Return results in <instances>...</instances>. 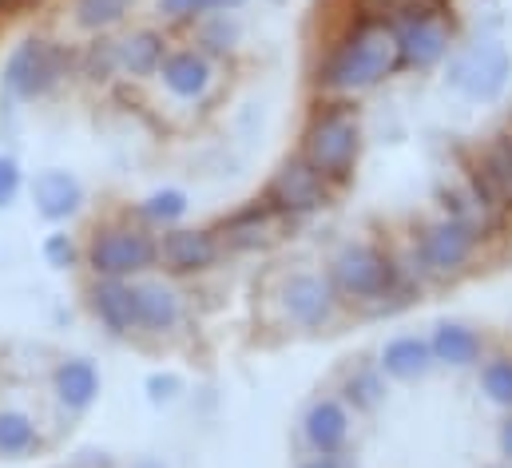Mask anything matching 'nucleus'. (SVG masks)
Wrapping results in <instances>:
<instances>
[{
    "label": "nucleus",
    "mask_w": 512,
    "mask_h": 468,
    "mask_svg": "<svg viewBox=\"0 0 512 468\" xmlns=\"http://www.w3.org/2000/svg\"><path fill=\"white\" fill-rule=\"evenodd\" d=\"M358 433V413L334 393H314L298 413V445L306 457H346Z\"/></svg>",
    "instance_id": "nucleus-14"
},
{
    "label": "nucleus",
    "mask_w": 512,
    "mask_h": 468,
    "mask_svg": "<svg viewBox=\"0 0 512 468\" xmlns=\"http://www.w3.org/2000/svg\"><path fill=\"white\" fill-rule=\"evenodd\" d=\"M143 0H60V32L72 40L116 36L139 20Z\"/></svg>",
    "instance_id": "nucleus-22"
},
{
    "label": "nucleus",
    "mask_w": 512,
    "mask_h": 468,
    "mask_svg": "<svg viewBox=\"0 0 512 468\" xmlns=\"http://www.w3.org/2000/svg\"><path fill=\"white\" fill-rule=\"evenodd\" d=\"M52 468H72V465H52Z\"/></svg>",
    "instance_id": "nucleus-43"
},
{
    "label": "nucleus",
    "mask_w": 512,
    "mask_h": 468,
    "mask_svg": "<svg viewBox=\"0 0 512 468\" xmlns=\"http://www.w3.org/2000/svg\"><path fill=\"white\" fill-rule=\"evenodd\" d=\"M338 195H342V191H338L334 183H326L298 151L282 155V159L270 167L266 183L258 187V199H262L286 227H302V223L326 215V211L338 203Z\"/></svg>",
    "instance_id": "nucleus-10"
},
{
    "label": "nucleus",
    "mask_w": 512,
    "mask_h": 468,
    "mask_svg": "<svg viewBox=\"0 0 512 468\" xmlns=\"http://www.w3.org/2000/svg\"><path fill=\"white\" fill-rule=\"evenodd\" d=\"M183 393H187V381H183V373H175V369H151V373L143 377V397H147L151 409H171Z\"/></svg>",
    "instance_id": "nucleus-33"
},
{
    "label": "nucleus",
    "mask_w": 512,
    "mask_h": 468,
    "mask_svg": "<svg viewBox=\"0 0 512 468\" xmlns=\"http://www.w3.org/2000/svg\"><path fill=\"white\" fill-rule=\"evenodd\" d=\"M266 322L290 338H322L334 334L350 310L338 298L330 274L322 266H282L270 274L262 290Z\"/></svg>",
    "instance_id": "nucleus-5"
},
{
    "label": "nucleus",
    "mask_w": 512,
    "mask_h": 468,
    "mask_svg": "<svg viewBox=\"0 0 512 468\" xmlns=\"http://www.w3.org/2000/svg\"><path fill=\"white\" fill-rule=\"evenodd\" d=\"M175 44H179V36L167 32L159 20H135L124 32H116V56H120L124 88H151Z\"/></svg>",
    "instance_id": "nucleus-16"
},
{
    "label": "nucleus",
    "mask_w": 512,
    "mask_h": 468,
    "mask_svg": "<svg viewBox=\"0 0 512 468\" xmlns=\"http://www.w3.org/2000/svg\"><path fill=\"white\" fill-rule=\"evenodd\" d=\"M187 44H195L203 56H211L215 64H223L227 72L239 64L243 48H247V24H243V12H219V16H207L199 20L187 36H179Z\"/></svg>",
    "instance_id": "nucleus-27"
},
{
    "label": "nucleus",
    "mask_w": 512,
    "mask_h": 468,
    "mask_svg": "<svg viewBox=\"0 0 512 468\" xmlns=\"http://www.w3.org/2000/svg\"><path fill=\"white\" fill-rule=\"evenodd\" d=\"M68 465L72 468H124L116 461V453H108V449H100V445H84V449H76L72 457H68Z\"/></svg>",
    "instance_id": "nucleus-36"
},
{
    "label": "nucleus",
    "mask_w": 512,
    "mask_h": 468,
    "mask_svg": "<svg viewBox=\"0 0 512 468\" xmlns=\"http://www.w3.org/2000/svg\"><path fill=\"white\" fill-rule=\"evenodd\" d=\"M120 56H116V36H88L76 40V88L88 92H112L120 88Z\"/></svg>",
    "instance_id": "nucleus-28"
},
{
    "label": "nucleus",
    "mask_w": 512,
    "mask_h": 468,
    "mask_svg": "<svg viewBox=\"0 0 512 468\" xmlns=\"http://www.w3.org/2000/svg\"><path fill=\"white\" fill-rule=\"evenodd\" d=\"M227 266V246L215 223H183L159 234V274L191 286L207 282Z\"/></svg>",
    "instance_id": "nucleus-13"
},
{
    "label": "nucleus",
    "mask_w": 512,
    "mask_h": 468,
    "mask_svg": "<svg viewBox=\"0 0 512 468\" xmlns=\"http://www.w3.org/2000/svg\"><path fill=\"white\" fill-rule=\"evenodd\" d=\"M223 84H227V68L215 64L211 56H203L195 44L179 40L171 48V56L163 60V68H159L151 88L159 92V100H167L171 112H187L195 119L219 100Z\"/></svg>",
    "instance_id": "nucleus-11"
},
{
    "label": "nucleus",
    "mask_w": 512,
    "mask_h": 468,
    "mask_svg": "<svg viewBox=\"0 0 512 468\" xmlns=\"http://www.w3.org/2000/svg\"><path fill=\"white\" fill-rule=\"evenodd\" d=\"M350 457V453H346ZM346 457H306V461H298V468H350Z\"/></svg>",
    "instance_id": "nucleus-38"
},
{
    "label": "nucleus",
    "mask_w": 512,
    "mask_h": 468,
    "mask_svg": "<svg viewBox=\"0 0 512 468\" xmlns=\"http://www.w3.org/2000/svg\"><path fill=\"white\" fill-rule=\"evenodd\" d=\"M294 151L338 191L354 187L362 155H366V116L358 100H334V96H310Z\"/></svg>",
    "instance_id": "nucleus-4"
},
{
    "label": "nucleus",
    "mask_w": 512,
    "mask_h": 468,
    "mask_svg": "<svg viewBox=\"0 0 512 468\" xmlns=\"http://www.w3.org/2000/svg\"><path fill=\"white\" fill-rule=\"evenodd\" d=\"M135 302H139V346H175L191 334L195 322V298L187 294L183 282L167 274H147L135 282Z\"/></svg>",
    "instance_id": "nucleus-12"
},
{
    "label": "nucleus",
    "mask_w": 512,
    "mask_h": 468,
    "mask_svg": "<svg viewBox=\"0 0 512 468\" xmlns=\"http://www.w3.org/2000/svg\"><path fill=\"white\" fill-rule=\"evenodd\" d=\"M76 88V40L60 28H28L0 56V100L8 108L48 104Z\"/></svg>",
    "instance_id": "nucleus-3"
},
{
    "label": "nucleus",
    "mask_w": 512,
    "mask_h": 468,
    "mask_svg": "<svg viewBox=\"0 0 512 468\" xmlns=\"http://www.w3.org/2000/svg\"><path fill=\"white\" fill-rule=\"evenodd\" d=\"M501 468H512V465H501Z\"/></svg>",
    "instance_id": "nucleus-44"
},
{
    "label": "nucleus",
    "mask_w": 512,
    "mask_h": 468,
    "mask_svg": "<svg viewBox=\"0 0 512 468\" xmlns=\"http://www.w3.org/2000/svg\"><path fill=\"white\" fill-rule=\"evenodd\" d=\"M393 36H397V76H429L449 64V56L465 40V28L461 16L453 12V0H433L413 16L397 20Z\"/></svg>",
    "instance_id": "nucleus-8"
},
{
    "label": "nucleus",
    "mask_w": 512,
    "mask_h": 468,
    "mask_svg": "<svg viewBox=\"0 0 512 468\" xmlns=\"http://www.w3.org/2000/svg\"><path fill=\"white\" fill-rule=\"evenodd\" d=\"M457 171H465V179H469L497 211H505L512 219V143L501 127H497L493 135H485V139L461 147V167H457Z\"/></svg>",
    "instance_id": "nucleus-15"
},
{
    "label": "nucleus",
    "mask_w": 512,
    "mask_h": 468,
    "mask_svg": "<svg viewBox=\"0 0 512 468\" xmlns=\"http://www.w3.org/2000/svg\"><path fill=\"white\" fill-rule=\"evenodd\" d=\"M8 16H16V8H12V0H0V24H4Z\"/></svg>",
    "instance_id": "nucleus-41"
},
{
    "label": "nucleus",
    "mask_w": 512,
    "mask_h": 468,
    "mask_svg": "<svg viewBox=\"0 0 512 468\" xmlns=\"http://www.w3.org/2000/svg\"><path fill=\"white\" fill-rule=\"evenodd\" d=\"M251 0H151V20H159L167 32L187 36L199 20L219 12H243Z\"/></svg>",
    "instance_id": "nucleus-30"
},
{
    "label": "nucleus",
    "mask_w": 512,
    "mask_h": 468,
    "mask_svg": "<svg viewBox=\"0 0 512 468\" xmlns=\"http://www.w3.org/2000/svg\"><path fill=\"white\" fill-rule=\"evenodd\" d=\"M80 298H84L88 318H92L112 342H135V334H139L135 282H124V278H84Z\"/></svg>",
    "instance_id": "nucleus-19"
},
{
    "label": "nucleus",
    "mask_w": 512,
    "mask_h": 468,
    "mask_svg": "<svg viewBox=\"0 0 512 468\" xmlns=\"http://www.w3.org/2000/svg\"><path fill=\"white\" fill-rule=\"evenodd\" d=\"M104 393V373L84 353H64L48 373V397L64 417H84Z\"/></svg>",
    "instance_id": "nucleus-21"
},
{
    "label": "nucleus",
    "mask_w": 512,
    "mask_h": 468,
    "mask_svg": "<svg viewBox=\"0 0 512 468\" xmlns=\"http://www.w3.org/2000/svg\"><path fill=\"white\" fill-rule=\"evenodd\" d=\"M497 453H501L505 465H512V413H505L501 425H497Z\"/></svg>",
    "instance_id": "nucleus-37"
},
{
    "label": "nucleus",
    "mask_w": 512,
    "mask_h": 468,
    "mask_svg": "<svg viewBox=\"0 0 512 468\" xmlns=\"http://www.w3.org/2000/svg\"><path fill=\"white\" fill-rule=\"evenodd\" d=\"M28 191V171L16 151H0V211H8Z\"/></svg>",
    "instance_id": "nucleus-34"
},
{
    "label": "nucleus",
    "mask_w": 512,
    "mask_h": 468,
    "mask_svg": "<svg viewBox=\"0 0 512 468\" xmlns=\"http://www.w3.org/2000/svg\"><path fill=\"white\" fill-rule=\"evenodd\" d=\"M437 211L449 215V219H457L461 227H469L489 250L501 246L512 234V219L505 211H497V207L465 179V171H457L449 183L437 187Z\"/></svg>",
    "instance_id": "nucleus-17"
},
{
    "label": "nucleus",
    "mask_w": 512,
    "mask_h": 468,
    "mask_svg": "<svg viewBox=\"0 0 512 468\" xmlns=\"http://www.w3.org/2000/svg\"><path fill=\"white\" fill-rule=\"evenodd\" d=\"M501 131H505V135H509V143H512V116L505 119V127H501Z\"/></svg>",
    "instance_id": "nucleus-42"
},
{
    "label": "nucleus",
    "mask_w": 512,
    "mask_h": 468,
    "mask_svg": "<svg viewBox=\"0 0 512 468\" xmlns=\"http://www.w3.org/2000/svg\"><path fill=\"white\" fill-rule=\"evenodd\" d=\"M354 4H358L362 12L385 20V24H397V20L413 16L417 8H425V4H433V0H354Z\"/></svg>",
    "instance_id": "nucleus-35"
},
{
    "label": "nucleus",
    "mask_w": 512,
    "mask_h": 468,
    "mask_svg": "<svg viewBox=\"0 0 512 468\" xmlns=\"http://www.w3.org/2000/svg\"><path fill=\"white\" fill-rule=\"evenodd\" d=\"M389 377L382 373L378 357H350L338 373H334V393L358 413V417H374L382 413L389 401Z\"/></svg>",
    "instance_id": "nucleus-24"
},
{
    "label": "nucleus",
    "mask_w": 512,
    "mask_h": 468,
    "mask_svg": "<svg viewBox=\"0 0 512 468\" xmlns=\"http://www.w3.org/2000/svg\"><path fill=\"white\" fill-rule=\"evenodd\" d=\"M48 449L44 417L32 405L0 401V461H28Z\"/></svg>",
    "instance_id": "nucleus-26"
},
{
    "label": "nucleus",
    "mask_w": 512,
    "mask_h": 468,
    "mask_svg": "<svg viewBox=\"0 0 512 468\" xmlns=\"http://www.w3.org/2000/svg\"><path fill=\"white\" fill-rule=\"evenodd\" d=\"M40 258L56 274H76L84 270V238L68 227H52L40 242Z\"/></svg>",
    "instance_id": "nucleus-32"
},
{
    "label": "nucleus",
    "mask_w": 512,
    "mask_h": 468,
    "mask_svg": "<svg viewBox=\"0 0 512 468\" xmlns=\"http://www.w3.org/2000/svg\"><path fill=\"white\" fill-rule=\"evenodd\" d=\"M441 72H445L449 92H457L469 104L489 108L505 100V92L512 88V48L497 32H477L461 40V48L449 56Z\"/></svg>",
    "instance_id": "nucleus-9"
},
{
    "label": "nucleus",
    "mask_w": 512,
    "mask_h": 468,
    "mask_svg": "<svg viewBox=\"0 0 512 468\" xmlns=\"http://www.w3.org/2000/svg\"><path fill=\"white\" fill-rule=\"evenodd\" d=\"M322 270L330 274L346 310L358 314V318L401 314L413 302H421V294L429 290L405 234L393 238V242L389 238H370V234L338 238L326 250Z\"/></svg>",
    "instance_id": "nucleus-1"
},
{
    "label": "nucleus",
    "mask_w": 512,
    "mask_h": 468,
    "mask_svg": "<svg viewBox=\"0 0 512 468\" xmlns=\"http://www.w3.org/2000/svg\"><path fill=\"white\" fill-rule=\"evenodd\" d=\"M477 389L489 405L512 413V350H493L477 365Z\"/></svg>",
    "instance_id": "nucleus-31"
},
{
    "label": "nucleus",
    "mask_w": 512,
    "mask_h": 468,
    "mask_svg": "<svg viewBox=\"0 0 512 468\" xmlns=\"http://www.w3.org/2000/svg\"><path fill=\"white\" fill-rule=\"evenodd\" d=\"M405 238L413 246V258H417L429 290L433 286H457L461 278L477 274L485 254H489V246L477 234L469 227H461L457 219L441 215V211L429 215V219H417L405 231Z\"/></svg>",
    "instance_id": "nucleus-7"
},
{
    "label": "nucleus",
    "mask_w": 512,
    "mask_h": 468,
    "mask_svg": "<svg viewBox=\"0 0 512 468\" xmlns=\"http://www.w3.org/2000/svg\"><path fill=\"white\" fill-rule=\"evenodd\" d=\"M128 211L147 231L163 234L171 227H183L191 219V195L183 187H175V183H163V187H151L147 195L128 203Z\"/></svg>",
    "instance_id": "nucleus-29"
},
{
    "label": "nucleus",
    "mask_w": 512,
    "mask_h": 468,
    "mask_svg": "<svg viewBox=\"0 0 512 468\" xmlns=\"http://www.w3.org/2000/svg\"><path fill=\"white\" fill-rule=\"evenodd\" d=\"M378 365L393 385H417L425 377L437 373V361H433V346H429V334H393L378 346Z\"/></svg>",
    "instance_id": "nucleus-25"
},
{
    "label": "nucleus",
    "mask_w": 512,
    "mask_h": 468,
    "mask_svg": "<svg viewBox=\"0 0 512 468\" xmlns=\"http://www.w3.org/2000/svg\"><path fill=\"white\" fill-rule=\"evenodd\" d=\"M44 4H52V0H12L16 16H20V12H28V8H44Z\"/></svg>",
    "instance_id": "nucleus-40"
},
{
    "label": "nucleus",
    "mask_w": 512,
    "mask_h": 468,
    "mask_svg": "<svg viewBox=\"0 0 512 468\" xmlns=\"http://www.w3.org/2000/svg\"><path fill=\"white\" fill-rule=\"evenodd\" d=\"M429 346H433L437 369H449V373H469V369L477 373V365L493 353L489 334L461 318H437L429 326Z\"/></svg>",
    "instance_id": "nucleus-23"
},
{
    "label": "nucleus",
    "mask_w": 512,
    "mask_h": 468,
    "mask_svg": "<svg viewBox=\"0 0 512 468\" xmlns=\"http://www.w3.org/2000/svg\"><path fill=\"white\" fill-rule=\"evenodd\" d=\"M124 468H171L163 457H151V453H143V457H135V461H128Z\"/></svg>",
    "instance_id": "nucleus-39"
},
{
    "label": "nucleus",
    "mask_w": 512,
    "mask_h": 468,
    "mask_svg": "<svg viewBox=\"0 0 512 468\" xmlns=\"http://www.w3.org/2000/svg\"><path fill=\"white\" fill-rule=\"evenodd\" d=\"M215 231L227 246V258H255V254L274 250L290 227L255 195V199H243L239 207H231L227 215H219Z\"/></svg>",
    "instance_id": "nucleus-18"
},
{
    "label": "nucleus",
    "mask_w": 512,
    "mask_h": 468,
    "mask_svg": "<svg viewBox=\"0 0 512 468\" xmlns=\"http://www.w3.org/2000/svg\"><path fill=\"white\" fill-rule=\"evenodd\" d=\"M28 199L40 223L48 227H72L88 207V187L68 167H40L28 179Z\"/></svg>",
    "instance_id": "nucleus-20"
},
{
    "label": "nucleus",
    "mask_w": 512,
    "mask_h": 468,
    "mask_svg": "<svg viewBox=\"0 0 512 468\" xmlns=\"http://www.w3.org/2000/svg\"><path fill=\"white\" fill-rule=\"evenodd\" d=\"M159 270V234L147 231L128 207L100 215L84 234V274L139 282Z\"/></svg>",
    "instance_id": "nucleus-6"
},
{
    "label": "nucleus",
    "mask_w": 512,
    "mask_h": 468,
    "mask_svg": "<svg viewBox=\"0 0 512 468\" xmlns=\"http://www.w3.org/2000/svg\"><path fill=\"white\" fill-rule=\"evenodd\" d=\"M397 76V36L393 24L362 12L350 4L330 32L314 44L310 56V96H334V100H366Z\"/></svg>",
    "instance_id": "nucleus-2"
}]
</instances>
